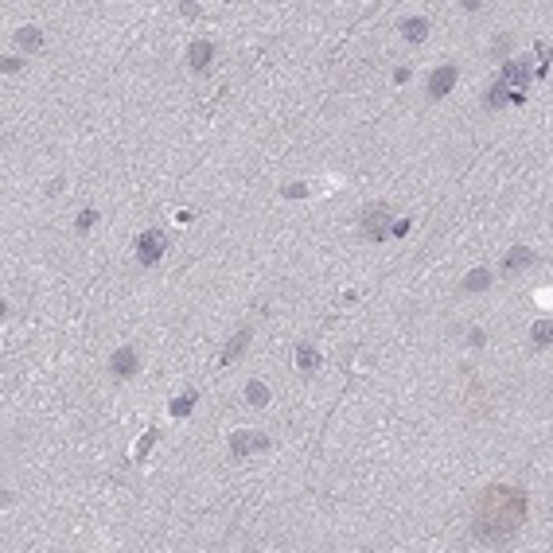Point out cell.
Listing matches in <instances>:
<instances>
[{
	"label": "cell",
	"mask_w": 553,
	"mask_h": 553,
	"mask_svg": "<svg viewBox=\"0 0 553 553\" xmlns=\"http://www.w3.org/2000/svg\"><path fill=\"white\" fill-rule=\"evenodd\" d=\"M526 491L511 484H495L479 495V506H475V538L484 542H506L518 534V526L526 522Z\"/></svg>",
	"instance_id": "cell-1"
},
{
	"label": "cell",
	"mask_w": 553,
	"mask_h": 553,
	"mask_svg": "<svg viewBox=\"0 0 553 553\" xmlns=\"http://www.w3.org/2000/svg\"><path fill=\"white\" fill-rule=\"evenodd\" d=\"M168 246H172V242H168L164 230H140V234H137V261L145 269H152L160 257L168 254Z\"/></svg>",
	"instance_id": "cell-2"
},
{
	"label": "cell",
	"mask_w": 553,
	"mask_h": 553,
	"mask_svg": "<svg viewBox=\"0 0 553 553\" xmlns=\"http://www.w3.org/2000/svg\"><path fill=\"white\" fill-rule=\"evenodd\" d=\"M269 448H273V440H269L265 433H254V429H238V433H230V456H234V460L269 452Z\"/></svg>",
	"instance_id": "cell-3"
},
{
	"label": "cell",
	"mask_w": 553,
	"mask_h": 553,
	"mask_svg": "<svg viewBox=\"0 0 553 553\" xmlns=\"http://www.w3.org/2000/svg\"><path fill=\"white\" fill-rule=\"evenodd\" d=\"M390 226H394V215L386 203H374V207L363 211V234L370 242H390Z\"/></svg>",
	"instance_id": "cell-4"
},
{
	"label": "cell",
	"mask_w": 553,
	"mask_h": 553,
	"mask_svg": "<svg viewBox=\"0 0 553 553\" xmlns=\"http://www.w3.org/2000/svg\"><path fill=\"white\" fill-rule=\"evenodd\" d=\"M530 79H534V70L526 67V63H518V59H506L503 70H499V86L522 90V94H526V86H530Z\"/></svg>",
	"instance_id": "cell-5"
},
{
	"label": "cell",
	"mask_w": 553,
	"mask_h": 553,
	"mask_svg": "<svg viewBox=\"0 0 553 553\" xmlns=\"http://www.w3.org/2000/svg\"><path fill=\"white\" fill-rule=\"evenodd\" d=\"M109 370H113V378H133L140 370V355L133 347H117V351L109 355Z\"/></svg>",
	"instance_id": "cell-6"
},
{
	"label": "cell",
	"mask_w": 553,
	"mask_h": 553,
	"mask_svg": "<svg viewBox=\"0 0 553 553\" xmlns=\"http://www.w3.org/2000/svg\"><path fill=\"white\" fill-rule=\"evenodd\" d=\"M456 79H460V67H452V63H448V67H436L433 74H429V98H445L448 90L456 86Z\"/></svg>",
	"instance_id": "cell-7"
},
{
	"label": "cell",
	"mask_w": 553,
	"mask_h": 553,
	"mask_svg": "<svg viewBox=\"0 0 553 553\" xmlns=\"http://www.w3.org/2000/svg\"><path fill=\"white\" fill-rule=\"evenodd\" d=\"M526 101V94L522 90H511V86H499V82H495L491 90H487L484 94V106L487 109H503V106H522Z\"/></svg>",
	"instance_id": "cell-8"
},
{
	"label": "cell",
	"mask_w": 553,
	"mask_h": 553,
	"mask_svg": "<svg viewBox=\"0 0 553 553\" xmlns=\"http://www.w3.org/2000/svg\"><path fill=\"white\" fill-rule=\"evenodd\" d=\"M211 59H215V43L195 40V43L188 47V67H191V70H199V74H203V70L211 67Z\"/></svg>",
	"instance_id": "cell-9"
},
{
	"label": "cell",
	"mask_w": 553,
	"mask_h": 553,
	"mask_svg": "<svg viewBox=\"0 0 553 553\" xmlns=\"http://www.w3.org/2000/svg\"><path fill=\"white\" fill-rule=\"evenodd\" d=\"M429 31H433V24H429L425 16H409V20H402V40H409V43H425Z\"/></svg>",
	"instance_id": "cell-10"
},
{
	"label": "cell",
	"mask_w": 553,
	"mask_h": 553,
	"mask_svg": "<svg viewBox=\"0 0 553 553\" xmlns=\"http://www.w3.org/2000/svg\"><path fill=\"white\" fill-rule=\"evenodd\" d=\"M249 336H254L249 327H242V331H234V339H230V343H226V351H222V358H218V366H234V363H238V355H242V351H246V347H249Z\"/></svg>",
	"instance_id": "cell-11"
},
{
	"label": "cell",
	"mask_w": 553,
	"mask_h": 553,
	"mask_svg": "<svg viewBox=\"0 0 553 553\" xmlns=\"http://www.w3.org/2000/svg\"><path fill=\"white\" fill-rule=\"evenodd\" d=\"M320 366H324V358H320L316 347L300 343V347H297V370H304V374H316Z\"/></svg>",
	"instance_id": "cell-12"
},
{
	"label": "cell",
	"mask_w": 553,
	"mask_h": 553,
	"mask_svg": "<svg viewBox=\"0 0 553 553\" xmlns=\"http://www.w3.org/2000/svg\"><path fill=\"white\" fill-rule=\"evenodd\" d=\"M491 281H495V273L491 269H472V273L464 276V292H487V288H491Z\"/></svg>",
	"instance_id": "cell-13"
},
{
	"label": "cell",
	"mask_w": 553,
	"mask_h": 553,
	"mask_svg": "<svg viewBox=\"0 0 553 553\" xmlns=\"http://www.w3.org/2000/svg\"><path fill=\"white\" fill-rule=\"evenodd\" d=\"M530 261H534V249H526V246H514L511 254L503 257V273H514V269L530 265Z\"/></svg>",
	"instance_id": "cell-14"
},
{
	"label": "cell",
	"mask_w": 553,
	"mask_h": 553,
	"mask_svg": "<svg viewBox=\"0 0 553 553\" xmlns=\"http://www.w3.org/2000/svg\"><path fill=\"white\" fill-rule=\"evenodd\" d=\"M195 402H199V390H183V394H179L176 402L168 405V413H172V417H188L191 409H195Z\"/></svg>",
	"instance_id": "cell-15"
},
{
	"label": "cell",
	"mask_w": 553,
	"mask_h": 553,
	"mask_svg": "<svg viewBox=\"0 0 553 553\" xmlns=\"http://www.w3.org/2000/svg\"><path fill=\"white\" fill-rule=\"evenodd\" d=\"M16 43H20L24 51H40L43 47V31L40 28H20L16 31Z\"/></svg>",
	"instance_id": "cell-16"
},
{
	"label": "cell",
	"mask_w": 553,
	"mask_h": 553,
	"mask_svg": "<svg viewBox=\"0 0 553 553\" xmlns=\"http://www.w3.org/2000/svg\"><path fill=\"white\" fill-rule=\"evenodd\" d=\"M246 402L254 405V409H265L269 405V386L265 382H249L246 386Z\"/></svg>",
	"instance_id": "cell-17"
},
{
	"label": "cell",
	"mask_w": 553,
	"mask_h": 553,
	"mask_svg": "<svg viewBox=\"0 0 553 553\" xmlns=\"http://www.w3.org/2000/svg\"><path fill=\"white\" fill-rule=\"evenodd\" d=\"M530 336H534V347H542V351H545V347L553 343V324H550V320H538Z\"/></svg>",
	"instance_id": "cell-18"
},
{
	"label": "cell",
	"mask_w": 553,
	"mask_h": 553,
	"mask_svg": "<svg viewBox=\"0 0 553 553\" xmlns=\"http://www.w3.org/2000/svg\"><path fill=\"white\" fill-rule=\"evenodd\" d=\"M90 226H98V211H94V207L79 211V218H74V230H79V234H86Z\"/></svg>",
	"instance_id": "cell-19"
},
{
	"label": "cell",
	"mask_w": 553,
	"mask_h": 553,
	"mask_svg": "<svg viewBox=\"0 0 553 553\" xmlns=\"http://www.w3.org/2000/svg\"><path fill=\"white\" fill-rule=\"evenodd\" d=\"M156 436H160L156 429H149V433L140 436V445H137V452H133V460H145V452H149V448L156 445Z\"/></svg>",
	"instance_id": "cell-20"
},
{
	"label": "cell",
	"mask_w": 553,
	"mask_h": 553,
	"mask_svg": "<svg viewBox=\"0 0 553 553\" xmlns=\"http://www.w3.org/2000/svg\"><path fill=\"white\" fill-rule=\"evenodd\" d=\"M409 230H413V222H409V218H394V226H390V238H405Z\"/></svg>",
	"instance_id": "cell-21"
},
{
	"label": "cell",
	"mask_w": 553,
	"mask_h": 553,
	"mask_svg": "<svg viewBox=\"0 0 553 553\" xmlns=\"http://www.w3.org/2000/svg\"><path fill=\"white\" fill-rule=\"evenodd\" d=\"M468 343H472V347H484V343H487V331H484V327H472V331H468Z\"/></svg>",
	"instance_id": "cell-22"
},
{
	"label": "cell",
	"mask_w": 553,
	"mask_h": 553,
	"mask_svg": "<svg viewBox=\"0 0 553 553\" xmlns=\"http://www.w3.org/2000/svg\"><path fill=\"white\" fill-rule=\"evenodd\" d=\"M304 195H308L304 183H288V188H285V199H304Z\"/></svg>",
	"instance_id": "cell-23"
},
{
	"label": "cell",
	"mask_w": 553,
	"mask_h": 553,
	"mask_svg": "<svg viewBox=\"0 0 553 553\" xmlns=\"http://www.w3.org/2000/svg\"><path fill=\"white\" fill-rule=\"evenodd\" d=\"M24 67V59H16V55H8V59H4V74H12V70H20Z\"/></svg>",
	"instance_id": "cell-24"
},
{
	"label": "cell",
	"mask_w": 553,
	"mask_h": 553,
	"mask_svg": "<svg viewBox=\"0 0 553 553\" xmlns=\"http://www.w3.org/2000/svg\"><path fill=\"white\" fill-rule=\"evenodd\" d=\"M511 51V35H499V43H495V55H506Z\"/></svg>",
	"instance_id": "cell-25"
},
{
	"label": "cell",
	"mask_w": 553,
	"mask_h": 553,
	"mask_svg": "<svg viewBox=\"0 0 553 553\" xmlns=\"http://www.w3.org/2000/svg\"><path fill=\"white\" fill-rule=\"evenodd\" d=\"M394 82H397V86H405V82H409V70L397 67V70H394Z\"/></svg>",
	"instance_id": "cell-26"
}]
</instances>
